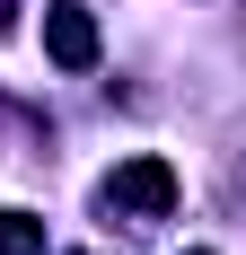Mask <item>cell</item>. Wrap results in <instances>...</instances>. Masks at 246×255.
<instances>
[{"mask_svg": "<svg viewBox=\"0 0 246 255\" xmlns=\"http://www.w3.org/2000/svg\"><path fill=\"white\" fill-rule=\"evenodd\" d=\"M106 203H123V211H141V220H167L176 211V167L158 150H141V158H123L115 176H106Z\"/></svg>", "mask_w": 246, "mask_h": 255, "instance_id": "obj_1", "label": "cell"}, {"mask_svg": "<svg viewBox=\"0 0 246 255\" xmlns=\"http://www.w3.org/2000/svg\"><path fill=\"white\" fill-rule=\"evenodd\" d=\"M194 255H211V247H194Z\"/></svg>", "mask_w": 246, "mask_h": 255, "instance_id": "obj_4", "label": "cell"}, {"mask_svg": "<svg viewBox=\"0 0 246 255\" xmlns=\"http://www.w3.org/2000/svg\"><path fill=\"white\" fill-rule=\"evenodd\" d=\"M0 255H44V220L35 211H0Z\"/></svg>", "mask_w": 246, "mask_h": 255, "instance_id": "obj_3", "label": "cell"}, {"mask_svg": "<svg viewBox=\"0 0 246 255\" xmlns=\"http://www.w3.org/2000/svg\"><path fill=\"white\" fill-rule=\"evenodd\" d=\"M44 53L62 71H97V18H88L79 0H53L44 9Z\"/></svg>", "mask_w": 246, "mask_h": 255, "instance_id": "obj_2", "label": "cell"}]
</instances>
